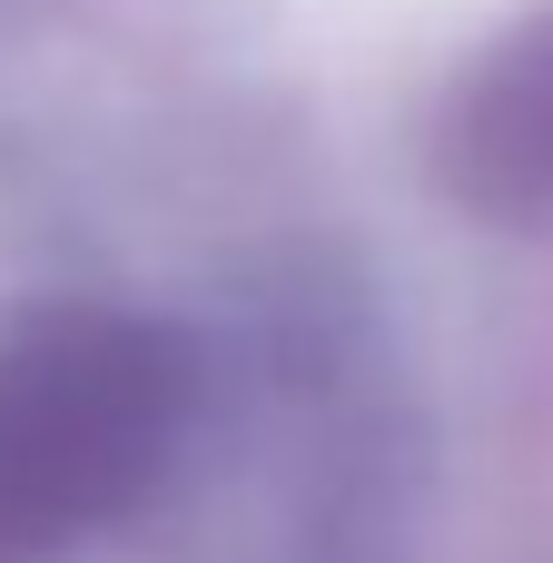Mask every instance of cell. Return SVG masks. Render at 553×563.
I'll return each instance as SVG.
<instances>
[{
  "label": "cell",
  "instance_id": "6da1fadb",
  "mask_svg": "<svg viewBox=\"0 0 553 563\" xmlns=\"http://www.w3.org/2000/svg\"><path fill=\"white\" fill-rule=\"evenodd\" d=\"M198 366L139 317H30L0 336V563H49L168 455Z\"/></svg>",
  "mask_w": 553,
  "mask_h": 563
},
{
  "label": "cell",
  "instance_id": "7a4b0ae2",
  "mask_svg": "<svg viewBox=\"0 0 553 563\" xmlns=\"http://www.w3.org/2000/svg\"><path fill=\"white\" fill-rule=\"evenodd\" d=\"M435 178L485 228L553 238V0L524 10L455 79V99L435 119Z\"/></svg>",
  "mask_w": 553,
  "mask_h": 563
}]
</instances>
